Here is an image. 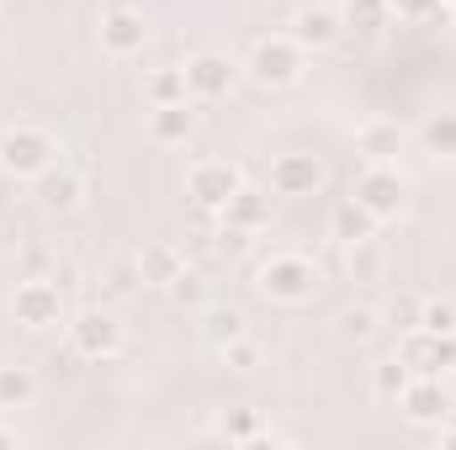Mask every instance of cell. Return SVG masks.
Returning <instances> with one entry per match:
<instances>
[{
	"instance_id": "obj_36",
	"label": "cell",
	"mask_w": 456,
	"mask_h": 450,
	"mask_svg": "<svg viewBox=\"0 0 456 450\" xmlns=\"http://www.w3.org/2000/svg\"><path fill=\"white\" fill-rule=\"evenodd\" d=\"M441 430V446H456V424H436Z\"/></svg>"
},
{
	"instance_id": "obj_24",
	"label": "cell",
	"mask_w": 456,
	"mask_h": 450,
	"mask_svg": "<svg viewBox=\"0 0 456 450\" xmlns=\"http://www.w3.org/2000/svg\"><path fill=\"white\" fill-rule=\"evenodd\" d=\"M239 334H244V313H239V308H213V313L202 318V339H208L213 350L233 344Z\"/></svg>"
},
{
	"instance_id": "obj_3",
	"label": "cell",
	"mask_w": 456,
	"mask_h": 450,
	"mask_svg": "<svg viewBox=\"0 0 456 450\" xmlns=\"http://www.w3.org/2000/svg\"><path fill=\"white\" fill-rule=\"evenodd\" d=\"M255 286H260L271 302H308V297H314V286H319V270H314V260H308V254L281 249V254H271V260L260 265Z\"/></svg>"
},
{
	"instance_id": "obj_10",
	"label": "cell",
	"mask_w": 456,
	"mask_h": 450,
	"mask_svg": "<svg viewBox=\"0 0 456 450\" xmlns=\"http://www.w3.org/2000/svg\"><path fill=\"white\" fill-rule=\"evenodd\" d=\"M398 408H403L409 424H446V419H452V392L441 387V376H414V382L403 387Z\"/></svg>"
},
{
	"instance_id": "obj_20",
	"label": "cell",
	"mask_w": 456,
	"mask_h": 450,
	"mask_svg": "<svg viewBox=\"0 0 456 450\" xmlns=\"http://www.w3.org/2000/svg\"><path fill=\"white\" fill-rule=\"evenodd\" d=\"M419 143H425V154H430V159H456V112L425 117Z\"/></svg>"
},
{
	"instance_id": "obj_13",
	"label": "cell",
	"mask_w": 456,
	"mask_h": 450,
	"mask_svg": "<svg viewBox=\"0 0 456 450\" xmlns=\"http://www.w3.org/2000/svg\"><path fill=\"white\" fill-rule=\"evenodd\" d=\"M224 223L244 228V233L271 228V186H265V191H260V186H239V191L224 202Z\"/></svg>"
},
{
	"instance_id": "obj_33",
	"label": "cell",
	"mask_w": 456,
	"mask_h": 450,
	"mask_svg": "<svg viewBox=\"0 0 456 450\" xmlns=\"http://www.w3.org/2000/svg\"><path fill=\"white\" fill-rule=\"evenodd\" d=\"M393 5V16H403V21H425V16H436L446 0H387Z\"/></svg>"
},
{
	"instance_id": "obj_1",
	"label": "cell",
	"mask_w": 456,
	"mask_h": 450,
	"mask_svg": "<svg viewBox=\"0 0 456 450\" xmlns=\"http://www.w3.org/2000/svg\"><path fill=\"white\" fill-rule=\"evenodd\" d=\"M260 85H271V91H281V85H297L303 80V69H308V48L292 37V32H276V37H260L255 48H249V64H244Z\"/></svg>"
},
{
	"instance_id": "obj_19",
	"label": "cell",
	"mask_w": 456,
	"mask_h": 450,
	"mask_svg": "<svg viewBox=\"0 0 456 450\" xmlns=\"http://www.w3.org/2000/svg\"><path fill=\"white\" fill-rule=\"evenodd\" d=\"M330 228H335V238H340V244H355V238H371L382 223H377L355 197H345L340 207H335V218H330Z\"/></svg>"
},
{
	"instance_id": "obj_23",
	"label": "cell",
	"mask_w": 456,
	"mask_h": 450,
	"mask_svg": "<svg viewBox=\"0 0 456 450\" xmlns=\"http://www.w3.org/2000/svg\"><path fill=\"white\" fill-rule=\"evenodd\" d=\"M355 149H361L366 159H393V154L403 149V138H398L393 122H366V127L355 133Z\"/></svg>"
},
{
	"instance_id": "obj_9",
	"label": "cell",
	"mask_w": 456,
	"mask_h": 450,
	"mask_svg": "<svg viewBox=\"0 0 456 450\" xmlns=\"http://www.w3.org/2000/svg\"><path fill=\"white\" fill-rule=\"evenodd\" d=\"M239 186H244V181H239V170H233L228 159H202V165H191V175H186V191L197 197L202 213H224V202Z\"/></svg>"
},
{
	"instance_id": "obj_25",
	"label": "cell",
	"mask_w": 456,
	"mask_h": 450,
	"mask_svg": "<svg viewBox=\"0 0 456 450\" xmlns=\"http://www.w3.org/2000/svg\"><path fill=\"white\" fill-rule=\"evenodd\" d=\"M409 382H414V371H409L398 355H393V360H382V366H371V387H377V398H387V403H398Z\"/></svg>"
},
{
	"instance_id": "obj_38",
	"label": "cell",
	"mask_w": 456,
	"mask_h": 450,
	"mask_svg": "<svg viewBox=\"0 0 456 450\" xmlns=\"http://www.w3.org/2000/svg\"><path fill=\"white\" fill-rule=\"evenodd\" d=\"M446 5H456V0H446Z\"/></svg>"
},
{
	"instance_id": "obj_6",
	"label": "cell",
	"mask_w": 456,
	"mask_h": 450,
	"mask_svg": "<svg viewBox=\"0 0 456 450\" xmlns=\"http://www.w3.org/2000/svg\"><path fill=\"white\" fill-rule=\"evenodd\" d=\"M398 360L414 376H446L456 366V334H430V329H409L398 344Z\"/></svg>"
},
{
	"instance_id": "obj_14",
	"label": "cell",
	"mask_w": 456,
	"mask_h": 450,
	"mask_svg": "<svg viewBox=\"0 0 456 450\" xmlns=\"http://www.w3.org/2000/svg\"><path fill=\"white\" fill-rule=\"evenodd\" d=\"M191 133H197V112H191V101H175V107H149V143L175 149V143H186Z\"/></svg>"
},
{
	"instance_id": "obj_8",
	"label": "cell",
	"mask_w": 456,
	"mask_h": 450,
	"mask_svg": "<svg viewBox=\"0 0 456 450\" xmlns=\"http://www.w3.org/2000/svg\"><path fill=\"white\" fill-rule=\"evenodd\" d=\"M265 186H271V197H314L324 186V165L314 154H276Z\"/></svg>"
},
{
	"instance_id": "obj_12",
	"label": "cell",
	"mask_w": 456,
	"mask_h": 450,
	"mask_svg": "<svg viewBox=\"0 0 456 450\" xmlns=\"http://www.w3.org/2000/svg\"><path fill=\"white\" fill-rule=\"evenodd\" d=\"M143 43H149V21L138 11L102 16V53L107 59H133V53H143Z\"/></svg>"
},
{
	"instance_id": "obj_35",
	"label": "cell",
	"mask_w": 456,
	"mask_h": 450,
	"mask_svg": "<svg viewBox=\"0 0 456 450\" xmlns=\"http://www.w3.org/2000/svg\"><path fill=\"white\" fill-rule=\"evenodd\" d=\"M21 260H27V270H32V276H37V270H43V260H48V254H43V249H27V254H21Z\"/></svg>"
},
{
	"instance_id": "obj_16",
	"label": "cell",
	"mask_w": 456,
	"mask_h": 450,
	"mask_svg": "<svg viewBox=\"0 0 456 450\" xmlns=\"http://www.w3.org/2000/svg\"><path fill=\"white\" fill-rule=\"evenodd\" d=\"M292 37H297L303 48H330V43L340 37V16L324 11V5H308V11L292 16Z\"/></svg>"
},
{
	"instance_id": "obj_26",
	"label": "cell",
	"mask_w": 456,
	"mask_h": 450,
	"mask_svg": "<svg viewBox=\"0 0 456 450\" xmlns=\"http://www.w3.org/2000/svg\"><path fill=\"white\" fill-rule=\"evenodd\" d=\"M419 318H425V297H414V292H398V297L387 302V324H393L398 334L419 329Z\"/></svg>"
},
{
	"instance_id": "obj_28",
	"label": "cell",
	"mask_w": 456,
	"mask_h": 450,
	"mask_svg": "<svg viewBox=\"0 0 456 450\" xmlns=\"http://www.w3.org/2000/svg\"><path fill=\"white\" fill-rule=\"evenodd\" d=\"M165 292H170V297H175L181 308H197V302L208 297V281H202V270H191V265H186V270H181V276H175V281H170Z\"/></svg>"
},
{
	"instance_id": "obj_37",
	"label": "cell",
	"mask_w": 456,
	"mask_h": 450,
	"mask_svg": "<svg viewBox=\"0 0 456 450\" xmlns=\"http://www.w3.org/2000/svg\"><path fill=\"white\" fill-rule=\"evenodd\" d=\"M11 440H16V435H11V430H0V446H11Z\"/></svg>"
},
{
	"instance_id": "obj_31",
	"label": "cell",
	"mask_w": 456,
	"mask_h": 450,
	"mask_svg": "<svg viewBox=\"0 0 456 450\" xmlns=\"http://www.w3.org/2000/svg\"><path fill=\"white\" fill-rule=\"evenodd\" d=\"M138 281H143V270H138V260H122L107 270V292L112 297H127V292H138Z\"/></svg>"
},
{
	"instance_id": "obj_29",
	"label": "cell",
	"mask_w": 456,
	"mask_h": 450,
	"mask_svg": "<svg viewBox=\"0 0 456 450\" xmlns=\"http://www.w3.org/2000/svg\"><path fill=\"white\" fill-rule=\"evenodd\" d=\"M419 329H430V334H456V302H446V297H425Z\"/></svg>"
},
{
	"instance_id": "obj_15",
	"label": "cell",
	"mask_w": 456,
	"mask_h": 450,
	"mask_svg": "<svg viewBox=\"0 0 456 450\" xmlns=\"http://www.w3.org/2000/svg\"><path fill=\"white\" fill-rule=\"evenodd\" d=\"M37 197H43V207H53V213H69V207H80V197H86V181H80L75 170H64V165H59V170L48 165V170L37 175Z\"/></svg>"
},
{
	"instance_id": "obj_5",
	"label": "cell",
	"mask_w": 456,
	"mask_h": 450,
	"mask_svg": "<svg viewBox=\"0 0 456 450\" xmlns=\"http://www.w3.org/2000/svg\"><path fill=\"white\" fill-rule=\"evenodd\" d=\"M11 313H16L21 329H53L64 318V286L48 281V276H27L11 292Z\"/></svg>"
},
{
	"instance_id": "obj_4",
	"label": "cell",
	"mask_w": 456,
	"mask_h": 450,
	"mask_svg": "<svg viewBox=\"0 0 456 450\" xmlns=\"http://www.w3.org/2000/svg\"><path fill=\"white\" fill-rule=\"evenodd\" d=\"M53 138L43 133V127H32V122H16V127H5L0 133V170L5 175H21V181H37L48 165H53Z\"/></svg>"
},
{
	"instance_id": "obj_2",
	"label": "cell",
	"mask_w": 456,
	"mask_h": 450,
	"mask_svg": "<svg viewBox=\"0 0 456 450\" xmlns=\"http://www.w3.org/2000/svg\"><path fill=\"white\" fill-rule=\"evenodd\" d=\"M350 197H355L377 223H393V218L409 207V186H403V175L393 170V159H371V165L355 175Z\"/></svg>"
},
{
	"instance_id": "obj_17",
	"label": "cell",
	"mask_w": 456,
	"mask_h": 450,
	"mask_svg": "<svg viewBox=\"0 0 456 450\" xmlns=\"http://www.w3.org/2000/svg\"><path fill=\"white\" fill-rule=\"evenodd\" d=\"M138 270H143V286H170L181 270H186V249L175 244H149L138 254Z\"/></svg>"
},
{
	"instance_id": "obj_22",
	"label": "cell",
	"mask_w": 456,
	"mask_h": 450,
	"mask_svg": "<svg viewBox=\"0 0 456 450\" xmlns=\"http://www.w3.org/2000/svg\"><path fill=\"white\" fill-rule=\"evenodd\" d=\"M32 398H37V376L27 366H0V408L11 414V408H27Z\"/></svg>"
},
{
	"instance_id": "obj_21",
	"label": "cell",
	"mask_w": 456,
	"mask_h": 450,
	"mask_svg": "<svg viewBox=\"0 0 456 450\" xmlns=\"http://www.w3.org/2000/svg\"><path fill=\"white\" fill-rule=\"evenodd\" d=\"M143 96H149V107L191 101V91H186V69H181V64H175V69H154V75H149V85H143Z\"/></svg>"
},
{
	"instance_id": "obj_18",
	"label": "cell",
	"mask_w": 456,
	"mask_h": 450,
	"mask_svg": "<svg viewBox=\"0 0 456 450\" xmlns=\"http://www.w3.org/2000/svg\"><path fill=\"white\" fill-rule=\"evenodd\" d=\"M345 270H350V281H382L387 276V249L377 244V233L345 244Z\"/></svg>"
},
{
	"instance_id": "obj_11",
	"label": "cell",
	"mask_w": 456,
	"mask_h": 450,
	"mask_svg": "<svg viewBox=\"0 0 456 450\" xmlns=\"http://www.w3.org/2000/svg\"><path fill=\"white\" fill-rule=\"evenodd\" d=\"M181 69H186L191 101H224L228 91H233V75H239L224 53H197V59H186Z\"/></svg>"
},
{
	"instance_id": "obj_30",
	"label": "cell",
	"mask_w": 456,
	"mask_h": 450,
	"mask_svg": "<svg viewBox=\"0 0 456 450\" xmlns=\"http://www.w3.org/2000/svg\"><path fill=\"white\" fill-rule=\"evenodd\" d=\"M218 355H224L233 371H255V366H260V344H255V339H244V334L233 339V344H224Z\"/></svg>"
},
{
	"instance_id": "obj_27",
	"label": "cell",
	"mask_w": 456,
	"mask_h": 450,
	"mask_svg": "<svg viewBox=\"0 0 456 450\" xmlns=\"http://www.w3.org/2000/svg\"><path fill=\"white\" fill-rule=\"evenodd\" d=\"M387 16H393V5H387V0H345V21H350V27H361V32L382 27Z\"/></svg>"
},
{
	"instance_id": "obj_34",
	"label": "cell",
	"mask_w": 456,
	"mask_h": 450,
	"mask_svg": "<svg viewBox=\"0 0 456 450\" xmlns=\"http://www.w3.org/2000/svg\"><path fill=\"white\" fill-rule=\"evenodd\" d=\"M213 238H218V254H228V260H233V254H244V249H249V238H255V233H244V228L224 223Z\"/></svg>"
},
{
	"instance_id": "obj_32",
	"label": "cell",
	"mask_w": 456,
	"mask_h": 450,
	"mask_svg": "<svg viewBox=\"0 0 456 450\" xmlns=\"http://www.w3.org/2000/svg\"><path fill=\"white\" fill-rule=\"evenodd\" d=\"M340 334L345 339H371L377 334V313H371V308H350L340 318Z\"/></svg>"
},
{
	"instance_id": "obj_7",
	"label": "cell",
	"mask_w": 456,
	"mask_h": 450,
	"mask_svg": "<svg viewBox=\"0 0 456 450\" xmlns=\"http://www.w3.org/2000/svg\"><path fill=\"white\" fill-rule=\"evenodd\" d=\"M69 344L86 360H107V355H117V344H122V324H117L107 308H86V313L69 318Z\"/></svg>"
}]
</instances>
